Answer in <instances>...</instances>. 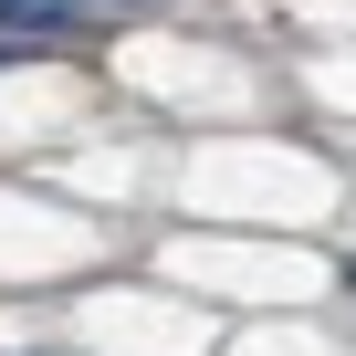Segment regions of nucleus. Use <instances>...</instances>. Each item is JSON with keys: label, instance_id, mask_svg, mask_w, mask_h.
Masks as SVG:
<instances>
[{"label": "nucleus", "instance_id": "f257e3e1", "mask_svg": "<svg viewBox=\"0 0 356 356\" xmlns=\"http://www.w3.org/2000/svg\"><path fill=\"white\" fill-rule=\"evenodd\" d=\"M74 11H84V0H0V22H22V32H42V42H63Z\"/></svg>", "mask_w": 356, "mask_h": 356}]
</instances>
